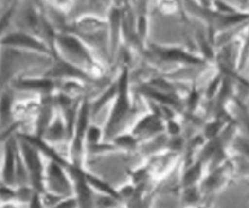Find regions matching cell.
I'll list each match as a JSON object with an SVG mask.
<instances>
[{"mask_svg":"<svg viewBox=\"0 0 249 208\" xmlns=\"http://www.w3.org/2000/svg\"><path fill=\"white\" fill-rule=\"evenodd\" d=\"M15 86L21 90L32 91L41 93L43 96H49L55 89V79L47 76L40 78H21L16 82Z\"/></svg>","mask_w":249,"mask_h":208,"instance_id":"8992f818","label":"cell"},{"mask_svg":"<svg viewBox=\"0 0 249 208\" xmlns=\"http://www.w3.org/2000/svg\"><path fill=\"white\" fill-rule=\"evenodd\" d=\"M118 92L114 98V104L107 122L105 133L112 136L118 131V128L126 120L131 111V102L129 97V73L124 68L118 76Z\"/></svg>","mask_w":249,"mask_h":208,"instance_id":"3957f363","label":"cell"},{"mask_svg":"<svg viewBox=\"0 0 249 208\" xmlns=\"http://www.w3.org/2000/svg\"><path fill=\"white\" fill-rule=\"evenodd\" d=\"M166 129L169 137H178L179 136L181 128L178 123H177L172 118L168 119L166 122Z\"/></svg>","mask_w":249,"mask_h":208,"instance_id":"9a60e30c","label":"cell"},{"mask_svg":"<svg viewBox=\"0 0 249 208\" xmlns=\"http://www.w3.org/2000/svg\"><path fill=\"white\" fill-rule=\"evenodd\" d=\"M103 133L104 132L101 130V128L98 127L97 125H89L86 134L85 140L90 146L98 145L103 137Z\"/></svg>","mask_w":249,"mask_h":208,"instance_id":"4fadbf2b","label":"cell"},{"mask_svg":"<svg viewBox=\"0 0 249 208\" xmlns=\"http://www.w3.org/2000/svg\"><path fill=\"white\" fill-rule=\"evenodd\" d=\"M230 165L231 164L228 161L221 167L208 171V175L202 178L198 185L202 194H213L225 185L228 178V172L231 167Z\"/></svg>","mask_w":249,"mask_h":208,"instance_id":"5b68a950","label":"cell"},{"mask_svg":"<svg viewBox=\"0 0 249 208\" xmlns=\"http://www.w3.org/2000/svg\"><path fill=\"white\" fill-rule=\"evenodd\" d=\"M114 146L117 148L124 150H134L137 148L139 144V139L133 134H124L118 136L114 139Z\"/></svg>","mask_w":249,"mask_h":208,"instance_id":"30bf717a","label":"cell"},{"mask_svg":"<svg viewBox=\"0 0 249 208\" xmlns=\"http://www.w3.org/2000/svg\"><path fill=\"white\" fill-rule=\"evenodd\" d=\"M186 208H196V207H187Z\"/></svg>","mask_w":249,"mask_h":208,"instance_id":"2e32d148","label":"cell"},{"mask_svg":"<svg viewBox=\"0 0 249 208\" xmlns=\"http://www.w3.org/2000/svg\"><path fill=\"white\" fill-rule=\"evenodd\" d=\"M15 10H16V4H13L7 8L6 12H4L0 16V38L5 34H7L6 30L10 26V23L12 22Z\"/></svg>","mask_w":249,"mask_h":208,"instance_id":"7c38bea8","label":"cell"},{"mask_svg":"<svg viewBox=\"0 0 249 208\" xmlns=\"http://www.w3.org/2000/svg\"><path fill=\"white\" fill-rule=\"evenodd\" d=\"M235 150H237L238 154H240L244 158L249 160V140L246 139L237 138L235 139L234 142Z\"/></svg>","mask_w":249,"mask_h":208,"instance_id":"5bb4252c","label":"cell"},{"mask_svg":"<svg viewBox=\"0 0 249 208\" xmlns=\"http://www.w3.org/2000/svg\"><path fill=\"white\" fill-rule=\"evenodd\" d=\"M80 36L93 49L103 48L106 37L109 40L108 21L96 14H83L77 17L68 29Z\"/></svg>","mask_w":249,"mask_h":208,"instance_id":"7a4b0ae2","label":"cell"},{"mask_svg":"<svg viewBox=\"0 0 249 208\" xmlns=\"http://www.w3.org/2000/svg\"><path fill=\"white\" fill-rule=\"evenodd\" d=\"M205 164L199 159H196L191 165L185 167V170L181 176L182 188H187L199 185L203 178Z\"/></svg>","mask_w":249,"mask_h":208,"instance_id":"ba28073f","label":"cell"},{"mask_svg":"<svg viewBox=\"0 0 249 208\" xmlns=\"http://www.w3.org/2000/svg\"><path fill=\"white\" fill-rule=\"evenodd\" d=\"M55 58H61L93 77L101 76L103 67L97 59L95 50L80 36L69 30L55 31L51 42ZM54 58V59H55Z\"/></svg>","mask_w":249,"mask_h":208,"instance_id":"6da1fadb","label":"cell"},{"mask_svg":"<svg viewBox=\"0 0 249 208\" xmlns=\"http://www.w3.org/2000/svg\"><path fill=\"white\" fill-rule=\"evenodd\" d=\"M0 47L18 49L41 56L55 58L54 51L49 42L32 32L17 29L3 35L0 38Z\"/></svg>","mask_w":249,"mask_h":208,"instance_id":"277c9868","label":"cell"},{"mask_svg":"<svg viewBox=\"0 0 249 208\" xmlns=\"http://www.w3.org/2000/svg\"><path fill=\"white\" fill-rule=\"evenodd\" d=\"M45 3L59 14L68 15L75 7V0H44Z\"/></svg>","mask_w":249,"mask_h":208,"instance_id":"8fae6325","label":"cell"},{"mask_svg":"<svg viewBox=\"0 0 249 208\" xmlns=\"http://www.w3.org/2000/svg\"><path fill=\"white\" fill-rule=\"evenodd\" d=\"M164 130L161 118L156 114H150L142 118L134 127L132 134L139 139L141 138L154 137Z\"/></svg>","mask_w":249,"mask_h":208,"instance_id":"52a82bcc","label":"cell"},{"mask_svg":"<svg viewBox=\"0 0 249 208\" xmlns=\"http://www.w3.org/2000/svg\"><path fill=\"white\" fill-rule=\"evenodd\" d=\"M202 195L203 194L201 193L200 188L198 185L183 188L182 201L185 204L186 208L187 207H196L198 204V202L200 201Z\"/></svg>","mask_w":249,"mask_h":208,"instance_id":"9c48e42d","label":"cell"}]
</instances>
